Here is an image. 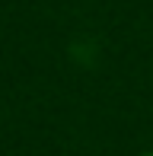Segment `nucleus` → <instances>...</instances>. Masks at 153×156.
Instances as JSON below:
<instances>
[{"label":"nucleus","mask_w":153,"mask_h":156,"mask_svg":"<svg viewBox=\"0 0 153 156\" xmlns=\"http://www.w3.org/2000/svg\"><path fill=\"white\" fill-rule=\"evenodd\" d=\"M141 156H153V150H150V153H141Z\"/></svg>","instance_id":"1"}]
</instances>
